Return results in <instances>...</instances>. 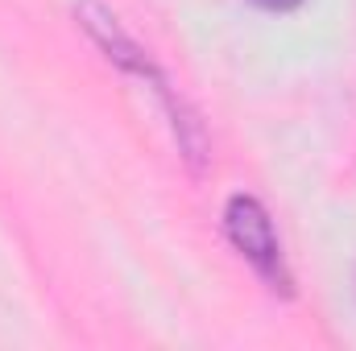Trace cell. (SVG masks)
I'll return each mask as SVG.
<instances>
[{
  "instance_id": "cell-1",
  "label": "cell",
  "mask_w": 356,
  "mask_h": 351,
  "mask_svg": "<svg viewBox=\"0 0 356 351\" xmlns=\"http://www.w3.org/2000/svg\"><path fill=\"white\" fill-rule=\"evenodd\" d=\"M224 236L245 261L253 264V273L266 281L269 289L290 293V268H286V257H282V240L273 232L269 211L253 194H232L228 198V207H224Z\"/></svg>"
},
{
  "instance_id": "cell-2",
  "label": "cell",
  "mask_w": 356,
  "mask_h": 351,
  "mask_svg": "<svg viewBox=\"0 0 356 351\" xmlns=\"http://www.w3.org/2000/svg\"><path fill=\"white\" fill-rule=\"evenodd\" d=\"M249 4H257V8H266V12H294L302 0H249Z\"/></svg>"
}]
</instances>
